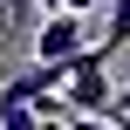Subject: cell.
I'll return each instance as SVG.
<instances>
[{"mask_svg":"<svg viewBox=\"0 0 130 130\" xmlns=\"http://www.w3.org/2000/svg\"><path fill=\"white\" fill-rule=\"evenodd\" d=\"M82 21H89V14H48V21L34 27V62H69V55L82 48Z\"/></svg>","mask_w":130,"mask_h":130,"instance_id":"cell-2","label":"cell"},{"mask_svg":"<svg viewBox=\"0 0 130 130\" xmlns=\"http://www.w3.org/2000/svg\"><path fill=\"white\" fill-rule=\"evenodd\" d=\"M110 117H130V82L117 89V96H110Z\"/></svg>","mask_w":130,"mask_h":130,"instance_id":"cell-7","label":"cell"},{"mask_svg":"<svg viewBox=\"0 0 130 130\" xmlns=\"http://www.w3.org/2000/svg\"><path fill=\"white\" fill-rule=\"evenodd\" d=\"M27 14H34V0H0V21H7V27H21Z\"/></svg>","mask_w":130,"mask_h":130,"instance_id":"cell-6","label":"cell"},{"mask_svg":"<svg viewBox=\"0 0 130 130\" xmlns=\"http://www.w3.org/2000/svg\"><path fill=\"white\" fill-rule=\"evenodd\" d=\"M123 41H130V0H110V34H103V48L117 55Z\"/></svg>","mask_w":130,"mask_h":130,"instance_id":"cell-3","label":"cell"},{"mask_svg":"<svg viewBox=\"0 0 130 130\" xmlns=\"http://www.w3.org/2000/svg\"><path fill=\"white\" fill-rule=\"evenodd\" d=\"M117 123H123V130H130V117H117Z\"/></svg>","mask_w":130,"mask_h":130,"instance_id":"cell-9","label":"cell"},{"mask_svg":"<svg viewBox=\"0 0 130 130\" xmlns=\"http://www.w3.org/2000/svg\"><path fill=\"white\" fill-rule=\"evenodd\" d=\"M103 0H62V14H96Z\"/></svg>","mask_w":130,"mask_h":130,"instance_id":"cell-8","label":"cell"},{"mask_svg":"<svg viewBox=\"0 0 130 130\" xmlns=\"http://www.w3.org/2000/svg\"><path fill=\"white\" fill-rule=\"evenodd\" d=\"M0 96H7V103H27V110L55 103V96H62V62H34V69H21V75H7Z\"/></svg>","mask_w":130,"mask_h":130,"instance_id":"cell-1","label":"cell"},{"mask_svg":"<svg viewBox=\"0 0 130 130\" xmlns=\"http://www.w3.org/2000/svg\"><path fill=\"white\" fill-rule=\"evenodd\" d=\"M0 130H41V117H34L27 103H7V96H0Z\"/></svg>","mask_w":130,"mask_h":130,"instance_id":"cell-4","label":"cell"},{"mask_svg":"<svg viewBox=\"0 0 130 130\" xmlns=\"http://www.w3.org/2000/svg\"><path fill=\"white\" fill-rule=\"evenodd\" d=\"M62 130H123V123H117V117H75V110H69Z\"/></svg>","mask_w":130,"mask_h":130,"instance_id":"cell-5","label":"cell"}]
</instances>
